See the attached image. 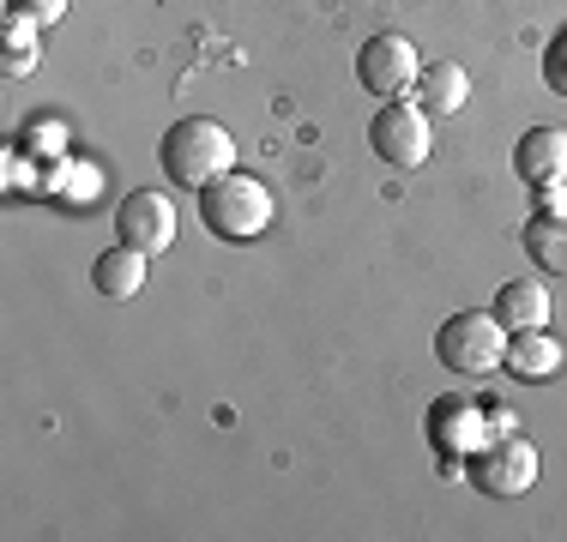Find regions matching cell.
<instances>
[{
    "instance_id": "obj_1",
    "label": "cell",
    "mask_w": 567,
    "mask_h": 542,
    "mask_svg": "<svg viewBox=\"0 0 567 542\" xmlns=\"http://www.w3.org/2000/svg\"><path fill=\"white\" fill-rule=\"evenodd\" d=\"M157 157H164V175L175 187H194L199 194V187H212L218 175L236 169V133H229L224 121H212V115H182L164 133Z\"/></svg>"
},
{
    "instance_id": "obj_2",
    "label": "cell",
    "mask_w": 567,
    "mask_h": 542,
    "mask_svg": "<svg viewBox=\"0 0 567 542\" xmlns=\"http://www.w3.org/2000/svg\"><path fill=\"white\" fill-rule=\"evenodd\" d=\"M272 217H278V194L260 181V175L229 169L212 187H199V223H206L218 241H254V236L272 229Z\"/></svg>"
},
{
    "instance_id": "obj_3",
    "label": "cell",
    "mask_w": 567,
    "mask_h": 542,
    "mask_svg": "<svg viewBox=\"0 0 567 542\" xmlns=\"http://www.w3.org/2000/svg\"><path fill=\"white\" fill-rule=\"evenodd\" d=\"M507 325L495 314H483V308H465V314H453L447 325L435 332V356L441 368L458 374V379H483L495 368H507Z\"/></svg>"
},
{
    "instance_id": "obj_4",
    "label": "cell",
    "mask_w": 567,
    "mask_h": 542,
    "mask_svg": "<svg viewBox=\"0 0 567 542\" xmlns=\"http://www.w3.org/2000/svg\"><path fill=\"white\" fill-rule=\"evenodd\" d=\"M537 470H544V458H537V446L525 440V434H489V440L465 458V482L477 488V494H489V500L532 494Z\"/></svg>"
},
{
    "instance_id": "obj_5",
    "label": "cell",
    "mask_w": 567,
    "mask_h": 542,
    "mask_svg": "<svg viewBox=\"0 0 567 542\" xmlns=\"http://www.w3.org/2000/svg\"><path fill=\"white\" fill-rule=\"evenodd\" d=\"M357 79L369 97H386V103H404L416 97V79H423V54H416L411 37L399 31H381L357 49Z\"/></svg>"
},
{
    "instance_id": "obj_6",
    "label": "cell",
    "mask_w": 567,
    "mask_h": 542,
    "mask_svg": "<svg viewBox=\"0 0 567 542\" xmlns=\"http://www.w3.org/2000/svg\"><path fill=\"white\" fill-rule=\"evenodd\" d=\"M429 108L423 103H386L381 115L369 121V145L381 163H393V169H423L429 152H435V133H429Z\"/></svg>"
},
{
    "instance_id": "obj_7",
    "label": "cell",
    "mask_w": 567,
    "mask_h": 542,
    "mask_svg": "<svg viewBox=\"0 0 567 542\" xmlns=\"http://www.w3.org/2000/svg\"><path fill=\"white\" fill-rule=\"evenodd\" d=\"M423 434L441 458H471L489 440V404H477L471 392H441L423 416Z\"/></svg>"
},
{
    "instance_id": "obj_8",
    "label": "cell",
    "mask_w": 567,
    "mask_h": 542,
    "mask_svg": "<svg viewBox=\"0 0 567 542\" xmlns=\"http://www.w3.org/2000/svg\"><path fill=\"white\" fill-rule=\"evenodd\" d=\"M115 236L140 253H169L175 236H182V217H175V199L157 194V187H133L115 206Z\"/></svg>"
},
{
    "instance_id": "obj_9",
    "label": "cell",
    "mask_w": 567,
    "mask_h": 542,
    "mask_svg": "<svg viewBox=\"0 0 567 542\" xmlns=\"http://www.w3.org/2000/svg\"><path fill=\"white\" fill-rule=\"evenodd\" d=\"M513 169H519L525 187L544 181H567V127H532L513 145Z\"/></svg>"
},
{
    "instance_id": "obj_10",
    "label": "cell",
    "mask_w": 567,
    "mask_h": 542,
    "mask_svg": "<svg viewBox=\"0 0 567 542\" xmlns=\"http://www.w3.org/2000/svg\"><path fill=\"white\" fill-rule=\"evenodd\" d=\"M549 308H556V295H549L537 278H513V283H502V290H495V308H489V314L502 320L507 332H544V325H549Z\"/></svg>"
},
{
    "instance_id": "obj_11",
    "label": "cell",
    "mask_w": 567,
    "mask_h": 542,
    "mask_svg": "<svg viewBox=\"0 0 567 542\" xmlns=\"http://www.w3.org/2000/svg\"><path fill=\"white\" fill-rule=\"evenodd\" d=\"M561 362H567V344L549 337V325L544 332H513L507 337V374L513 379H549V374H561Z\"/></svg>"
},
{
    "instance_id": "obj_12",
    "label": "cell",
    "mask_w": 567,
    "mask_h": 542,
    "mask_svg": "<svg viewBox=\"0 0 567 542\" xmlns=\"http://www.w3.org/2000/svg\"><path fill=\"white\" fill-rule=\"evenodd\" d=\"M145 260L152 253H140V248H110V253H97V265H91V283H97L110 302H133V295L145 290Z\"/></svg>"
},
{
    "instance_id": "obj_13",
    "label": "cell",
    "mask_w": 567,
    "mask_h": 542,
    "mask_svg": "<svg viewBox=\"0 0 567 542\" xmlns=\"http://www.w3.org/2000/svg\"><path fill=\"white\" fill-rule=\"evenodd\" d=\"M416 103H423L429 115H458V108L471 103V73L458 61L423 66V79H416Z\"/></svg>"
},
{
    "instance_id": "obj_14",
    "label": "cell",
    "mask_w": 567,
    "mask_h": 542,
    "mask_svg": "<svg viewBox=\"0 0 567 542\" xmlns=\"http://www.w3.org/2000/svg\"><path fill=\"white\" fill-rule=\"evenodd\" d=\"M525 253L537 260V271L567 278V211H537L525 223Z\"/></svg>"
},
{
    "instance_id": "obj_15",
    "label": "cell",
    "mask_w": 567,
    "mask_h": 542,
    "mask_svg": "<svg viewBox=\"0 0 567 542\" xmlns=\"http://www.w3.org/2000/svg\"><path fill=\"white\" fill-rule=\"evenodd\" d=\"M37 61H43V24L7 12V24H0V66L12 79H24V73H37Z\"/></svg>"
},
{
    "instance_id": "obj_16",
    "label": "cell",
    "mask_w": 567,
    "mask_h": 542,
    "mask_svg": "<svg viewBox=\"0 0 567 542\" xmlns=\"http://www.w3.org/2000/svg\"><path fill=\"white\" fill-rule=\"evenodd\" d=\"M66 7H73V0H7V12H19V19H31V24H61L66 19Z\"/></svg>"
},
{
    "instance_id": "obj_17",
    "label": "cell",
    "mask_w": 567,
    "mask_h": 542,
    "mask_svg": "<svg viewBox=\"0 0 567 542\" xmlns=\"http://www.w3.org/2000/svg\"><path fill=\"white\" fill-rule=\"evenodd\" d=\"M544 85L556 91V97H567V31L544 49Z\"/></svg>"
},
{
    "instance_id": "obj_18",
    "label": "cell",
    "mask_w": 567,
    "mask_h": 542,
    "mask_svg": "<svg viewBox=\"0 0 567 542\" xmlns=\"http://www.w3.org/2000/svg\"><path fill=\"white\" fill-rule=\"evenodd\" d=\"M66 206H91L97 199V169H79V163H66Z\"/></svg>"
},
{
    "instance_id": "obj_19",
    "label": "cell",
    "mask_w": 567,
    "mask_h": 542,
    "mask_svg": "<svg viewBox=\"0 0 567 542\" xmlns=\"http://www.w3.org/2000/svg\"><path fill=\"white\" fill-rule=\"evenodd\" d=\"M61 139H66V133L55 127V121H43V127L31 121V127H24V145H31L37 157H61Z\"/></svg>"
},
{
    "instance_id": "obj_20",
    "label": "cell",
    "mask_w": 567,
    "mask_h": 542,
    "mask_svg": "<svg viewBox=\"0 0 567 542\" xmlns=\"http://www.w3.org/2000/svg\"><path fill=\"white\" fill-rule=\"evenodd\" d=\"M532 194L544 211H567V181H544V187H532Z\"/></svg>"
}]
</instances>
